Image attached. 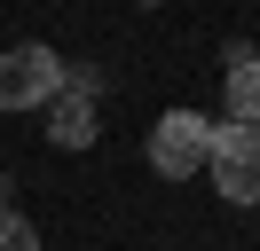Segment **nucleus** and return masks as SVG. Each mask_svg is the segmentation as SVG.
I'll use <instances>...</instances> for the list:
<instances>
[{"instance_id":"7ed1b4c3","label":"nucleus","mask_w":260,"mask_h":251,"mask_svg":"<svg viewBox=\"0 0 260 251\" xmlns=\"http://www.w3.org/2000/svg\"><path fill=\"white\" fill-rule=\"evenodd\" d=\"M213 188H221L229 204H260V126H237L221 118L213 126V157H205Z\"/></svg>"},{"instance_id":"423d86ee","label":"nucleus","mask_w":260,"mask_h":251,"mask_svg":"<svg viewBox=\"0 0 260 251\" xmlns=\"http://www.w3.org/2000/svg\"><path fill=\"white\" fill-rule=\"evenodd\" d=\"M0 251H40V228L24 212H8V204H0Z\"/></svg>"},{"instance_id":"6e6552de","label":"nucleus","mask_w":260,"mask_h":251,"mask_svg":"<svg viewBox=\"0 0 260 251\" xmlns=\"http://www.w3.org/2000/svg\"><path fill=\"white\" fill-rule=\"evenodd\" d=\"M0 188H8V173H0Z\"/></svg>"},{"instance_id":"f257e3e1","label":"nucleus","mask_w":260,"mask_h":251,"mask_svg":"<svg viewBox=\"0 0 260 251\" xmlns=\"http://www.w3.org/2000/svg\"><path fill=\"white\" fill-rule=\"evenodd\" d=\"M63 94V55L48 39H16L0 55V110H48Z\"/></svg>"},{"instance_id":"39448f33","label":"nucleus","mask_w":260,"mask_h":251,"mask_svg":"<svg viewBox=\"0 0 260 251\" xmlns=\"http://www.w3.org/2000/svg\"><path fill=\"white\" fill-rule=\"evenodd\" d=\"M48 141L55 149H95V94H55L48 102Z\"/></svg>"},{"instance_id":"f03ea898","label":"nucleus","mask_w":260,"mask_h":251,"mask_svg":"<svg viewBox=\"0 0 260 251\" xmlns=\"http://www.w3.org/2000/svg\"><path fill=\"white\" fill-rule=\"evenodd\" d=\"M205 157H213V118L205 110H166L150 126V173L189 181V173H205Z\"/></svg>"},{"instance_id":"20e7f679","label":"nucleus","mask_w":260,"mask_h":251,"mask_svg":"<svg viewBox=\"0 0 260 251\" xmlns=\"http://www.w3.org/2000/svg\"><path fill=\"white\" fill-rule=\"evenodd\" d=\"M221 87H229V118L237 126H260V47H229V71H221Z\"/></svg>"},{"instance_id":"0eeeda50","label":"nucleus","mask_w":260,"mask_h":251,"mask_svg":"<svg viewBox=\"0 0 260 251\" xmlns=\"http://www.w3.org/2000/svg\"><path fill=\"white\" fill-rule=\"evenodd\" d=\"M142 8H158V0H142Z\"/></svg>"}]
</instances>
